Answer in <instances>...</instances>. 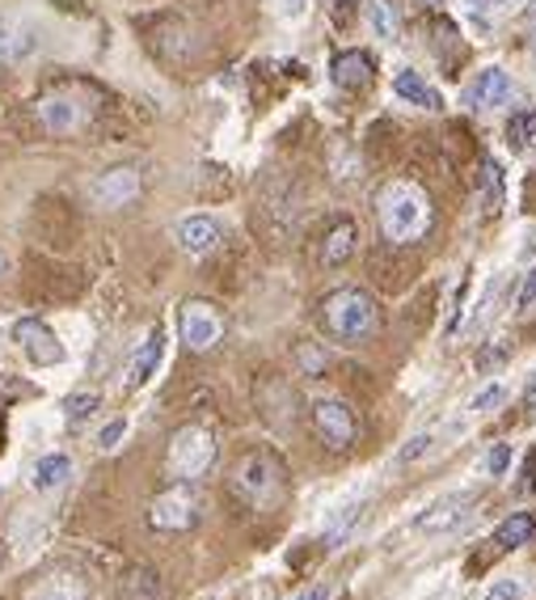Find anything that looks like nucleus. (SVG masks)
Instances as JSON below:
<instances>
[{
  "mask_svg": "<svg viewBox=\"0 0 536 600\" xmlns=\"http://www.w3.org/2000/svg\"><path fill=\"white\" fill-rule=\"evenodd\" d=\"M511 94H515V81H511V72L499 68V63L474 72V81L461 90V97H465L469 110H495V106H507V97Z\"/></svg>",
  "mask_w": 536,
  "mask_h": 600,
  "instance_id": "obj_9",
  "label": "nucleus"
},
{
  "mask_svg": "<svg viewBox=\"0 0 536 600\" xmlns=\"http://www.w3.org/2000/svg\"><path fill=\"white\" fill-rule=\"evenodd\" d=\"M233 486H237V495L253 507H266L275 495H279V474H275V466L266 461V457H246L241 466H237V478H233Z\"/></svg>",
  "mask_w": 536,
  "mask_h": 600,
  "instance_id": "obj_8",
  "label": "nucleus"
},
{
  "mask_svg": "<svg viewBox=\"0 0 536 600\" xmlns=\"http://www.w3.org/2000/svg\"><path fill=\"white\" fill-rule=\"evenodd\" d=\"M503 393H507L503 385H486V389L477 393L474 402H469V411H474V414H486L490 407H499V402H503Z\"/></svg>",
  "mask_w": 536,
  "mask_h": 600,
  "instance_id": "obj_30",
  "label": "nucleus"
},
{
  "mask_svg": "<svg viewBox=\"0 0 536 600\" xmlns=\"http://www.w3.org/2000/svg\"><path fill=\"white\" fill-rule=\"evenodd\" d=\"M372 13H377V31H380V38H393V34H397V26L389 22V4H384V0H372Z\"/></svg>",
  "mask_w": 536,
  "mask_h": 600,
  "instance_id": "obj_31",
  "label": "nucleus"
},
{
  "mask_svg": "<svg viewBox=\"0 0 536 600\" xmlns=\"http://www.w3.org/2000/svg\"><path fill=\"white\" fill-rule=\"evenodd\" d=\"M123 436H127V423H123V419H115L110 427H102V436H97V444H102V448H115V444L123 440Z\"/></svg>",
  "mask_w": 536,
  "mask_h": 600,
  "instance_id": "obj_32",
  "label": "nucleus"
},
{
  "mask_svg": "<svg viewBox=\"0 0 536 600\" xmlns=\"http://www.w3.org/2000/svg\"><path fill=\"white\" fill-rule=\"evenodd\" d=\"M313 427L330 448H347V444L355 440V432H359L355 411H350L347 402H338V398H321V402H313Z\"/></svg>",
  "mask_w": 536,
  "mask_h": 600,
  "instance_id": "obj_10",
  "label": "nucleus"
},
{
  "mask_svg": "<svg viewBox=\"0 0 536 600\" xmlns=\"http://www.w3.org/2000/svg\"><path fill=\"white\" fill-rule=\"evenodd\" d=\"M135 195H140V174L131 165L106 169V174H97L94 183H90V199H94L97 208H127Z\"/></svg>",
  "mask_w": 536,
  "mask_h": 600,
  "instance_id": "obj_12",
  "label": "nucleus"
},
{
  "mask_svg": "<svg viewBox=\"0 0 536 600\" xmlns=\"http://www.w3.org/2000/svg\"><path fill=\"white\" fill-rule=\"evenodd\" d=\"M503 360H507V348H486V351H481V355H477V368L486 373L490 364H503Z\"/></svg>",
  "mask_w": 536,
  "mask_h": 600,
  "instance_id": "obj_34",
  "label": "nucleus"
},
{
  "mask_svg": "<svg viewBox=\"0 0 536 600\" xmlns=\"http://www.w3.org/2000/svg\"><path fill=\"white\" fill-rule=\"evenodd\" d=\"M13 343L22 348V355L38 364V368H51V364H60L63 360V343L56 339V330L47 326V321H38V317H22L17 326H13Z\"/></svg>",
  "mask_w": 536,
  "mask_h": 600,
  "instance_id": "obj_6",
  "label": "nucleus"
},
{
  "mask_svg": "<svg viewBox=\"0 0 536 600\" xmlns=\"http://www.w3.org/2000/svg\"><path fill=\"white\" fill-rule=\"evenodd\" d=\"M38 47V34L26 26V22H13V17H0V60L4 63H17L34 56Z\"/></svg>",
  "mask_w": 536,
  "mask_h": 600,
  "instance_id": "obj_18",
  "label": "nucleus"
},
{
  "mask_svg": "<svg viewBox=\"0 0 536 600\" xmlns=\"http://www.w3.org/2000/svg\"><path fill=\"white\" fill-rule=\"evenodd\" d=\"M330 77H334L338 90H364V85H372V56L359 51V47L338 51L334 63H330Z\"/></svg>",
  "mask_w": 536,
  "mask_h": 600,
  "instance_id": "obj_14",
  "label": "nucleus"
},
{
  "mask_svg": "<svg viewBox=\"0 0 536 600\" xmlns=\"http://www.w3.org/2000/svg\"><path fill=\"white\" fill-rule=\"evenodd\" d=\"M34 115H38V123L47 127L51 136H72V131H81L85 119H90V110H85L72 94L43 97V102L34 106Z\"/></svg>",
  "mask_w": 536,
  "mask_h": 600,
  "instance_id": "obj_11",
  "label": "nucleus"
},
{
  "mask_svg": "<svg viewBox=\"0 0 536 600\" xmlns=\"http://www.w3.org/2000/svg\"><path fill=\"white\" fill-rule=\"evenodd\" d=\"M528 17H536V4H533V9H528Z\"/></svg>",
  "mask_w": 536,
  "mask_h": 600,
  "instance_id": "obj_37",
  "label": "nucleus"
},
{
  "mask_svg": "<svg viewBox=\"0 0 536 600\" xmlns=\"http://www.w3.org/2000/svg\"><path fill=\"white\" fill-rule=\"evenodd\" d=\"M533 63H536V43H533Z\"/></svg>",
  "mask_w": 536,
  "mask_h": 600,
  "instance_id": "obj_39",
  "label": "nucleus"
},
{
  "mask_svg": "<svg viewBox=\"0 0 536 600\" xmlns=\"http://www.w3.org/2000/svg\"><path fill=\"white\" fill-rule=\"evenodd\" d=\"M97 402H102L97 393H72V398L63 402V414H68V423H72V427H76V423H85V419H90V414L97 411Z\"/></svg>",
  "mask_w": 536,
  "mask_h": 600,
  "instance_id": "obj_23",
  "label": "nucleus"
},
{
  "mask_svg": "<svg viewBox=\"0 0 536 600\" xmlns=\"http://www.w3.org/2000/svg\"><path fill=\"white\" fill-rule=\"evenodd\" d=\"M72 478V461L63 457V452H51V457H43L38 466H34V491H56Z\"/></svg>",
  "mask_w": 536,
  "mask_h": 600,
  "instance_id": "obj_20",
  "label": "nucleus"
},
{
  "mask_svg": "<svg viewBox=\"0 0 536 600\" xmlns=\"http://www.w3.org/2000/svg\"><path fill=\"white\" fill-rule=\"evenodd\" d=\"M528 541H536V516H528V511L507 516L503 525L495 529V545H499V550H520V545H528Z\"/></svg>",
  "mask_w": 536,
  "mask_h": 600,
  "instance_id": "obj_19",
  "label": "nucleus"
},
{
  "mask_svg": "<svg viewBox=\"0 0 536 600\" xmlns=\"http://www.w3.org/2000/svg\"><path fill=\"white\" fill-rule=\"evenodd\" d=\"M275 4L284 17H305V9H309V0H275Z\"/></svg>",
  "mask_w": 536,
  "mask_h": 600,
  "instance_id": "obj_35",
  "label": "nucleus"
},
{
  "mask_svg": "<svg viewBox=\"0 0 536 600\" xmlns=\"http://www.w3.org/2000/svg\"><path fill=\"white\" fill-rule=\"evenodd\" d=\"M148 525L160 529V533H187V529L199 525V499H194V491L187 482L160 491L153 507H148Z\"/></svg>",
  "mask_w": 536,
  "mask_h": 600,
  "instance_id": "obj_4",
  "label": "nucleus"
},
{
  "mask_svg": "<svg viewBox=\"0 0 536 600\" xmlns=\"http://www.w3.org/2000/svg\"><path fill=\"white\" fill-rule=\"evenodd\" d=\"M160 360H165V330H148V339L140 343L135 351V360H131V368H127V389H140V385H148V380L157 377Z\"/></svg>",
  "mask_w": 536,
  "mask_h": 600,
  "instance_id": "obj_15",
  "label": "nucleus"
},
{
  "mask_svg": "<svg viewBox=\"0 0 536 600\" xmlns=\"http://www.w3.org/2000/svg\"><path fill=\"white\" fill-rule=\"evenodd\" d=\"M524 407H528V411H536V377L528 380V389H524Z\"/></svg>",
  "mask_w": 536,
  "mask_h": 600,
  "instance_id": "obj_36",
  "label": "nucleus"
},
{
  "mask_svg": "<svg viewBox=\"0 0 536 600\" xmlns=\"http://www.w3.org/2000/svg\"><path fill=\"white\" fill-rule=\"evenodd\" d=\"M507 466H511V448L507 444H495V448H486V457H481V470L490 478H503Z\"/></svg>",
  "mask_w": 536,
  "mask_h": 600,
  "instance_id": "obj_26",
  "label": "nucleus"
},
{
  "mask_svg": "<svg viewBox=\"0 0 536 600\" xmlns=\"http://www.w3.org/2000/svg\"><path fill=\"white\" fill-rule=\"evenodd\" d=\"M355 246H359V228H355V221H334L330 228H325V242H321V262L325 267H343V262H350V254H355Z\"/></svg>",
  "mask_w": 536,
  "mask_h": 600,
  "instance_id": "obj_17",
  "label": "nucleus"
},
{
  "mask_svg": "<svg viewBox=\"0 0 536 600\" xmlns=\"http://www.w3.org/2000/svg\"><path fill=\"white\" fill-rule=\"evenodd\" d=\"M533 136H536V110H533V106H524V110H515V115L507 119V144L524 149Z\"/></svg>",
  "mask_w": 536,
  "mask_h": 600,
  "instance_id": "obj_22",
  "label": "nucleus"
},
{
  "mask_svg": "<svg viewBox=\"0 0 536 600\" xmlns=\"http://www.w3.org/2000/svg\"><path fill=\"white\" fill-rule=\"evenodd\" d=\"M212 461H216V444H212L207 427L187 423V427L174 432V440H169V470H174V478L194 482V478H203L212 470Z\"/></svg>",
  "mask_w": 536,
  "mask_h": 600,
  "instance_id": "obj_3",
  "label": "nucleus"
},
{
  "mask_svg": "<svg viewBox=\"0 0 536 600\" xmlns=\"http://www.w3.org/2000/svg\"><path fill=\"white\" fill-rule=\"evenodd\" d=\"M524 579H495L490 584V592H486V600H524Z\"/></svg>",
  "mask_w": 536,
  "mask_h": 600,
  "instance_id": "obj_27",
  "label": "nucleus"
},
{
  "mask_svg": "<svg viewBox=\"0 0 536 600\" xmlns=\"http://www.w3.org/2000/svg\"><path fill=\"white\" fill-rule=\"evenodd\" d=\"M359 516V507L350 504V507H338L334 511V520H330V529H325V541H343L347 538V529H350V520Z\"/></svg>",
  "mask_w": 536,
  "mask_h": 600,
  "instance_id": "obj_28",
  "label": "nucleus"
},
{
  "mask_svg": "<svg viewBox=\"0 0 536 600\" xmlns=\"http://www.w3.org/2000/svg\"><path fill=\"white\" fill-rule=\"evenodd\" d=\"M477 499L474 495H443L436 504H427L418 516H414V529L418 533H431V538H440V533H452V529H461L469 516H474Z\"/></svg>",
  "mask_w": 536,
  "mask_h": 600,
  "instance_id": "obj_7",
  "label": "nucleus"
},
{
  "mask_svg": "<svg viewBox=\"0 0 536 600\" xmlns=\"http://www.w3.org/2000/svg\"><path fill=\"white\" fill-rule=\"evenodd\" d=\"M393 94L402 97V102H410V106H422V110H440L443 106V94L422 77V72H414V68H402L397 77H393Z\"/></svg>",
  "mask_w": 536,
  "mask_h": 600,
  "instance_id": "obj_16",
  "label": "nucleus"
},
{
  "mask_svg": "<svg viewBox=\"0 0 536 600\" xmlns=\"http://www.w3.org/2000/svg\"><path fill=\"white\" fill-rule=\"evenodd\" d=\"M207 600H221V597H207Z\"/></svg>",
  "mask_w": 536,
  "mask_h": 600,
  "instance_id": "obj_40",
  "label": "nucleus"
},
{
  "mask_svg": "<svg viewBox=\"0 0 536 600\" xmlns=\"http://www.w3.org/2000/svg\"><path fill=\"white\" fill-rule=\"evenodd\" d=\"M515 314L524 317V321H528V317H536V267L528 271V275H524V284H520V296H515Z\"/></svg>",
  "mask_w": 536,
  "mask_h": 600,
  "instance_id": "obj_25",
  "label": "nucleus"
},
{
  "mask_svg": "<svg viewBox=\"0 0 536 600\" xmlns=\"http://www.w3.org/2000/svg\"><path fill=\"white\" fill-rule=\"evenodd\" d=\"M26 600H85V584L76 575H51Z\"/></svg>",
  "mask_w": 536,
  "mask_h": 600,
  "instance_id": "obj_21",
  "label": "nucleus"
},
{
  "mask_svg": "<svg viewBox=\"0 0 536 600\" xmlns=\"http://www.w3.org/2000/svg\"><path fill=\"white\" fill-rule=\"evenodd\" d=\"M377 221L389 242H397V246L418 242L431 228V199L414 183H389L377 199Z\"/></svg>",
  "mask_w": 536,
  "mask_h": 600,
  "instance_id": "obj_1",
  "label": "nucleus"
},
{
  "mask_svg": "<svg viewBox=\"0 0 536 600\" xmlns=\"http://www.w3.org/2000/svg\"><path fill=\"white\" fill-rule=\"evenodd\" d=\"M221 242H224V233H221V224L212 221V216H187V221L178 224V246H182L190 258L212 254Z\"/></svg>",
  "mask_w": 536,
  "mask_h": 600,
  "instance_id": "obj_13",
  "label": "nucleus"
},
{
  "mask_svg": "<svg viewBox=\"0 0 536 600\" xmlns=\"http://www.w3.org/2000/svg\"><path fill=\"white\" fill-rule=\"evenodd\" d=\"M291 600H334V584H313V588L296 592Z\"/></svg>",
  "mask_w": 536,
  "mask_h": 600,
  "instance_id": "obj_33",
  "label": "nucleus"
},
{
  "mask_svg": "<svg viewBox=\"0 0 536 600\" xmlns=\"http://www.w3.org/2000/svg\"><path fill=\"white\" fill-rule=\"evenodd\" d=\"M0 271H4V254H0Z\"/></svg>",
  "mask_w": 536,
  "mask_h": 600,
  "instance_id": "obj_38",
  "label": "nucleus"
},
{
  "mask_svg": "<svg viewBox=\"0 0 536 600\" xmlns=\"http://www.w3.org/2000/svg\"><path fill=\"white\" fill-rule=\"evenodd\" d=\"M431 444H436V436H431V432H427V436H414V440L406 444V448H402L393 461H397V466H410V461H418L422 452H431Z\"/></svg>",
  "mask_w": 536,
  "mask_h": 600,
  "instance_id": "obj_29",
  "label": "nucleus"
},
{
  "mask_svg": "<svg viewBox=\"0 0 536 600\" xmlns=\"http://www.w3.org/2000/svg\"><path fill=\"white\" fill-rule=\"evenodd\" d=\"M178 334H182L187 351H199V355L212 351L224 339L221 309H216L212 301H187V305L178 309Z\"/></svg>",
  "mask_w": 536,
  "mask_h": 600,
  "instance_id": "obj_5",
  "label": "nucleus"
},
{
  "mask_svg": "<svg viewBox=\"0 0 536 600\" xmlns=\"http://www.w3.org/2000/svg\"><path fill=\"white\" fill-rule=\"evenodd\" d=\"M486 203H490V212H499V203H503V165L499 161H486Z\"/></svg>",
  "mask_w": 536,
  "mask_h": 600,
  "instance_id": "obj_24",
  "label": "nucleus"
},
{
  "mask_svg": "<svg viewBox=\"0 0 536 600\" xmlns=\"http://www.w3.org/2000/svg\"><path fill=\"white\" fill-rule=\"evenodd\" d=\"M321 321L338 343H364V339L377 334L380 326L377 296L364 292V287H338L321 301Z\"/></svg>",
  "mask_w": 536,
  "mask_h": 600,
  "instance_id": "obj_2",
  "label": "nucleus"
}]
</instances>
